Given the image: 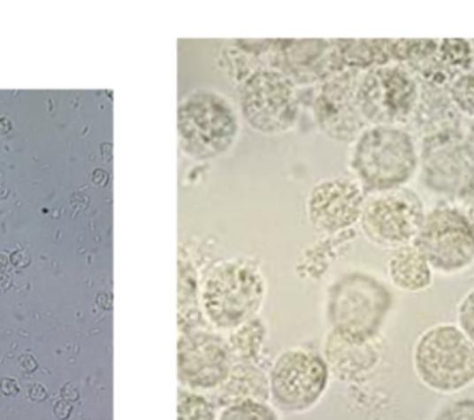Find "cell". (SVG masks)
Returning a JSON list of instances; mask_svg holds the SVG:
<instances>
[{"mask_svg": "<svg viewBox=\"0 0 474 420\" xmlns=\"http://www.w3.org/2000/svg\"><path fill=\"white\" fill-rule=\"evenodd\" d=\"M419 139L401 126H366L354 141L349 168L366 195L407 187L419 172Z\"/></svg>", "mask_w": 474, "mask_h": 420, "instance_id": "6da1fadb", "label": "cell"}, {"mask_svg": "<svg viewBox=\"0 0 474 420\" xmlns=\"http://www.w3.org/2000/svg\"><path fill=\"white\" fill-rule=\"evenodd\" d=\"M266 283L251 258L222 261L211 268L200 287L205 319L218 331H232L263 309Z\"/></svg>", "mask_w": 474, "mask_h": 420, "instance_id": "7a4b0ae2", "label": "cell"}, {"mask_svg": "<svg viewBox=\"0 0 474 420\" xmlns=\"http://www.w3.org/2000/svg\"><path fill=\"white\" fill-rule=\"evenodd\" d=\"M393 302L390 289L376 276L359 271L344 273L327 290V321L332 331L349 340L373 341Z\"/></svg>", "mask_w": 474, "mask_h": 420, "instance_id": "3957f363", "label": "cell"}, {"mask_svg": "<svg viewBox=\"0 0 474 420\" xmlns=\"http://www.w3.org/2000/svg\"><path fill=\"white\" fill-rule=\"evenodd\" d=\"M412 363L430 392L458 394L474 383V343L458 325L437 324L417 337Z\"/></svg>", "mask_w": 474, "mask_h": 420, "instance_id": "277c9868", "label": "cell"}, {"mask_svg": "<svg viewBox=\"0 0 474 420\" xmlns=\"http://www.w3.org/2000/svg\"><path fill=\"white\" fill-rule=\"evenodd\" d=\"M239 118L226 97L210 89H195L178 107V141L187 157L207 161L221 157L239 135Z\"/></svg>", "mask_w": 474, "mask_h": 420, "instance_id": "5b68a950", "label": "cell"}, {"mask_svg": "<svg viewBox=\"0 0 474 420\" xmlns=\"http://www.w3.org/2000/svg\"><path fill=\"white\" fill-rule=\"evenodd\" d=\"M420 146V182L432 195L456 202L474 185V148L462 128L424 135Z\"/></svg>", "mask_w": 474, "mask_h": 420, "instance_id": "8992f818", "label": "cell"}, {"mask_svg": "<svg viewBox=\"0 0 474 420\" xmlns=\"http://www.w3.org/2000/svg\"><path fill=\"white\" fill-rule=\"evenodd\" d=\"M434 272L454 275L474 263V225L456 202H440L426 211L414 241Z\"/></svg>", "mask_w": 474, "mask_h": 420, "instance_id": "52a82bcc", "label": "cell"}, {"mask_svg": "<svg viewBox=\"0 0 474 420\" xmlns=\"http://www.w3.org/2000/svg\"><path fill=\"white\" fill-rule=\"evenodd\" d=\"M420 99L417 78L398 65L372 71L356 92L359 112L371 126H407L414 118Z\"/></svg>", "mask_w": 474, "mask_h": 420, "instance_id": "ba28073f", "label": "cell"}, {"mask_svg": "<svg viewBox=\"0 0 474 420\" xmlns=\"http://www.w3.org/2000/svg\"><path fill=\"white\" fill-rule=\"evenodd\" d=\"M426 211L414 189L397 187L366 195L359 224L371 243L393 251L414 243Z\"/></svg>", "mask_w": 474, "mask_h": 420, "instance_id": "9c48e42d", "label": "cell"}, {"mask_svg": "<svg viewBox=\"0 0 474 420\" xmlns=\"http://www.w3.org/2000/svg\"><path fill=\"white\" fill-rule=\"evenodd\" d=\"M268 378L272 404L287 414H302L321 401L331 368L317 354L290 348L276 358Z\"/></svg>", "mask_w": 474, "mask_h": 420, "instance_id": "30bf717a", "label": "cell"}, {"mask_svg": "<svg viewBox=\"0 0 474 420\" xmlns=\"http://www.w3.org/2000/svg\"><path fill=\"white\" fill-rule=\"evenodd\" d=\"M241 112L254 131L282 135L294 128L298 97L292 80L275 71H260L241 89Z\"/></svg>", "mask_w": 474, "mask_h": 420, "instance_id": "8fae6325", "label": "cell"}, {"mask_svg": "<svg viewBox=\"0 0 474 420\" xmlns=\"http://www.w3.org/2000/svg\"><path fill=\"white\" fill-rule=\"evenodd\" d=\"M234 360L228 340L197 327L183 332L178 340V378L193 392L215 390L228 378Z\"/></svg>", "mask_w": 474, "mask_h": 420, "instance_id": "7c38bea8", "label": "cell"}, {"mask_svg": "<svg viewBox=\"0 0 474 420\" xmlns=\"http://www.w3.org/2000/svg\"><path fill=\"white\" fill-rule=\"evenodd\" d=\"M365 200V190L356 179L340 177L322 180L308 197V218L317 233L348 231L361 221Z\"/></svg>", "mask_w": 474, "mask_h": 420, "instance_id": "4fadbf2b", "label": "cell"}, {"mask_svg": "<svg viewBox=\"0 0 474 420\" xmlns=\"http://www.w3.org/2000/svg\"><path fill=\"white\" fill-rule=\"evenodd\" d=\"M356 88L347 80L325 85L314 104V118L325 135L337 141H354L366 128L356 102Z\"/></svg>", "mask_w": 474, "mask_h": 420, "instance_id": "5bb4252c", "label": "cell"}, {"mask_svg": "<svg viewBox=\"0 0 474 420\" xmlns=\"http://www.w3.org/2000/svg\"><path fill=\"white\" fill-rule=\"evenodd\" d=\"M325 356L332 372L341 380H356L371 372L380 360L375 340H349L333 331L325 340Z\"/></svg>", "mask_w": 474, "mask_h": 420, "instance_id": "9a60e30c", "label": "cell"}, {"mask_svg": "<svg viewBox=\"0 0 474 420\" xmlns=\"http://www.w3.org/2000/svg\"><path fill=\"white\" fill-rule=\"evenodd\" d=\"M215 390V400L221 407L247 398L265 402L271 400L270 378L256 363L246 361H234L228 378Z\"/></svg>", "mask_w": 474, "mask_h": 420, "instance_id": "2e32d148", "label": "cell"}, {"mask_svg": "<svg viewBox=\"0 0 474 420\" xmlns=\"http://www.w3.org/2000/svg\"><path fill=\"white\" fill-rule=\"evenodd\" d=\"M390 282L401 292L420 293L432 287L434 271L414 243L395 248L387 263Z\"/></svg>", "mask_w": 474, "mask_h": 420, "instance_id": "e0dca14e", "label": "cell"}, {"mask_svg": "<svg viewBox=\"0 0 474 420\" xmlns=\"http://www.w3.org/2000/svg\"><path fill=\"white\" fill-rule=\"evenodd\" d=\"M202 302L197 286L195 266L187 261H180V294H178V322L180 332L193 331L202 327Z\"/></svg>", "mask_w": 474, "mask_h": 420, "instance_id": "ac0fdd59", "label": "cell"}, {"mask_svg": "<svg viewBox=\"0 0 474 420\" xmlns=\"http://www.w3.org/2000/svg\"><path fill=\"white\" fill-rule=\"evenodd\" d=\"M268 339V326L263 317H251L229 331L228 344L234 361L256 363Z\"/></svg>", "mask_w": 474, "mask_h": 420, "instance_id": "d6986e66", "label": "cell"}, {"mask_svg": "<svg viewBox=\"0 0 474 420\" xmlns=\"http://www.w3.org/2000/svg\"><path fill=\"white\" fill-rule=\"evenodd\" d=\"M331 238L325 239L319 243L314 244L312 248L305 251L304 256L300 258V263L297 265L298 272L305 278L317 279L321 278L325 271L329 270L332 261L334 260L336 250L343 248L344 246H348L356 238V232L353 229L348 231L340 232V233L329 234Z\"/></svg>", "mask_w": 474, "mask_h": 420, "instance_id": "ffe728a7", "label": "cell"}, {"mask_svg": "<svg viewBox=\"0 0 474 420\" xmlns=\"http://www.w3.org/2000/svg\"><path fill=\"white\" fill-rule=\"evenodd\" d=\"M215 417V405L209 398L189 388H180L178 393V419L212 420Z\"/></svg>", "mask_w": 474, "mask_h": 420, "instance_id": "44dd1931", "label": "cell"}, {"mask_svg": "<svg viewBox=\"0 0 474 420\" xmlns=\"http://www.w3.org/2000/svg\"><path fill=\"white\" fill-rule=\"evenodd\" d=\"M275 409L268 402L247 398L243 401L224 407L219 419L222 420H273L278 419Z\"/></svg>", "mask_w": 474, "mask_h": 420, "instance_id": "7402d4cb", "label": "cell"}, {"mask_svg": "<svg viewBox=\"0 0 474 420\" xmlns=\"http://www.w3.org/2000/svg\"><path fill=\"white\" fill-rule=\"evenodd\" d=\"M449 100L459 112L474 118V74L462 75L452 82Z\"/></svg>", "mask_w": 474, "mask_h": 420, "instance_id": "603a6c76", "label": "cell"}, {"mask_svg": "<svg viewBox=\"0 0 474 420\" xmlns=\"http://www.w3.org/2000/svg\"><path fill=\"white\" fill-rule=\"evenodd\" d=\"M434 419L444 420H474V400L473 398H462L454 400L440 407L434 415Z\"/></svg>", "mask_w": 474, "mask_h": 420, "instance_id": "cb8c5ba5", "label": "cell"}, {"mask_svg": "<svg viewBox=\"0 0 474 420\" xmlns=\"http://www.w3.org/2000/svg\"><path fill=\"white\" fill-rule=\"evenodd\" d=\"M456 321L463 333L474 343V289L459 302Z\"/></svg>", "mask_w": 474, "mask_h": 420, "instance_id": "d4e9b609", "label": "cell"}, {"mask_svg": "<svg viewBox=\"0 0 474 420\" xmlns=\"http://www.w3.org/2000/svg\"><path fill=\"white\" fill-rule=\"evenodd\" d=\"M456 204L463 210V212L468 215V218L470 219L471 224L474 225V185L469 189L465 196L456 202Z\"/></svg>", "mask_w": 474, "mask_h": 420, "instance_id": "484cf974", "label": "cell"}, {"mask_svg": "<svg viewBox=\"0 0 474 420\" xmlns=\"http://www.w3.org/2000/svg\"><path fill=\"white\" fill-rule=\"evenodd\" d=\"M0 392L4 393L7 397H13V395L19 394V385H17L14 378H2L0 380Z\"/></svg>", "mask_w": 474, "mask_h": 420, "instance_id": "4316f807", "label": "cell"}, {"mask_svg": "<svg viewBox=\"0 0 474 420\" xmlns=\"http://www.w3.org/2000/svg\"><path fill=\"white\" fill-rule=\"evenodd\" d=\"M10 263H13L17 268H26L31 263V258H29L26 251L17 250L10 256Z\"/></svg>", "mask_w": 474, "mask_h": 420, "instance_id": "83f0119b", "label": "cell"}, {"mask_svg": "<svg viewBox=\"0 0 474 420\" xmlns=\"http://www.w3.org/2000/svg\"><path fill=\"white\" fill-rule=\"evenodd\" d=\"M29 397L33 398L34 401H45L49 397V393L42 385H34L29 388Z\"/></svg>", "mask_w": 474, "mask_h": 420, "instance_id": "f1b7e54d", "label": "cell"}, {"mask_svg": "<svg viewBox=\"0 0 474 420\" xmlns=\"http://www.w3.org/2000/svg\"><path fill=\"white\" fill-rule=\"evenodd\" d=\"M71 411H73V407H71L65 400L58 401L57 404L55 405V409H53V412H55V415L58 419H67V417L70 416Z\"/></svg>", "mask_w": 474, "mask_h": 420, "instance_id": "f546056e", "label": "cell"}, {"mask_svg": "<svg viewBox=\"0 0 474 420\" xmlns=\"http://www.w3.org/2000/svg\"><path fill=\"white\" fill-rule=\"evenodd\" d=\"M19 365H21V368H23L26 372H34V370H36V368H38V363H36L35 358H34L33 355H28V354L21 355V358H19Z\"/></svg>", "mask_w": 474, "mask_h": 420, "instance_id": "4dcf8cb0", "label": "cell"}, {"mask_svg": "<svg viewBox=\"0 0 474 420\" xmlns=\"http://www.w3.org/2000/svg\"><path fill=\"white\" fill-rule=\"evenodd\" d=\"M60 394L65 401H75L78 398V392L73 385H65L61 388Z\"/></svg>", "mask_w": 474, "mask_h": 420, "instance_id": "1f68e13d", "label": "cell"}, {"mask_svg": "<svg viewBox=\"0 0 474 420\" xmlns=\"http://www.w3.org/2000/svg\"><path fill=\"white\" fill-rule=\"evenodd\" d=\"M10 285H11V280H10L9 276L4 272H0V290L4 292V290L9 289Z\"/></svg>", "mask_w": 474, "mask_h": 420, "instance_id": "d6a6232c", "label": "cell"}, {"mask_svg": "<svg viewBox=\"0 0 474 420\" xmlns=\"http://www.w3.org/2000/svg\"><path fill=\"white\" fill-rule=\"evenodd\" d=\"M9 263L10 258L6 257L4 254H0V271H2V272L7 270V266H9Z\"/></svg>", "mask_w": 474, "mask_h": 420, "instance_id": "836d02e7", "label": "cell"}, {"mask_svg": "<svg viewBox=\"0 0 474 420\" xmlns=\"http://www.w3.org/2000/svg\"><path fill=\"white\" fill-rule=\"evenodd\" d=\"M466 134H468L469 141H470V143L474 148V118L473 122L470 124V126H469L468 131H466Z\"/></svg>", "mask_w": 474, "mask_h": 420, "instance_id": "e575fe53", "label": "cell"}]
</instances>
